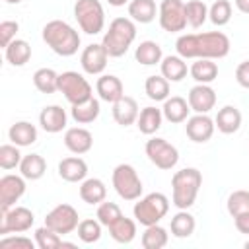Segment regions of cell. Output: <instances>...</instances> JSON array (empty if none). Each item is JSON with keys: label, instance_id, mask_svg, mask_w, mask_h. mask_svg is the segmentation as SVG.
<instances>
[{"label": "cell", "instance_id": "1", "mask_svg": "<svg viewBox=\"0 0 249 249\" xmlns=\"http://www.w3.org/2000/svg\"><path fill=\"white\" fill-rule=\"evenodd\" d=\"M230 39L222 31L208 33H185L175 41V51L179 56L187 58H224L230 53Z\"/></svg>", "mask_w": 249, "mask_h": 249}, {"label": "cell", "instance_id": "2", "mask_svg": "<svg viewBox=\"0 0 249 249\" xmlns=\"http://www.w3.org/2000/svg\"><path fill=\"white\" fill-rule=\"evenodd\" d=\"M43 41L58 56H72L80 47V33L62 19H51L43 27Z\"/></svg>", "mask_w": 249, "mask_h": 249}, {"label": "cell", "instance_id": "3", "mask_svg": "<svg viewBox=\"0 0 249 249\" xmlns=\"http://www.w3.org/2000/svg\"><path fill=\"white\" fill-rule=\"evenodd\" d=\"M136 39V23L130 18H115L109 23V29L103 33L101 45L105 47L109 58H119L123 56L130 45Z\"/></svg>", "mask_w": 249, "mask_h": 249}, {"label": "cell", "instance_id": "4", "mask_svg": "<svg viewBox=\"0 0 249 249\" xmlns=\"http://www.w3.org/2000/svg\"><path fill=\"white\" fill-rule=\"evenodd\" d=\"M200 185H202V175L196 167H185L175 171V175L171 177V189H173L171 204L179 210L191 208L196 200Z\"/></svg>", "mask_w": 249, "mask_h": 249}, {"label": "cell", "instance_id": "5", "mask_svg": "<svg viewBox=\"0 0 249 249\" xmlns=\"http://www.w3.org/2000/svg\"><path fill=\"white\" fill-rule=\"evenodd\" d=\"M167 212H169V198L163 193H150L138 198V202L132 208L136 222L142 224L144 228L152 224H160V220L165 218Z\"/></svg>", "mask_w": 249, "mask_h": 249}, {"label": "cell", "instance_id": "6", "mask_svg": "<svg viewBox=\"0 0 249 249\" xmlns=\"http://www.w3.org/2000/svg\"><path fill=\"white\" fill-rule=\"evenodd\" d=\"M74 18L80 29L88 35H97L105 27V10L99 0H76Z\"/></svg>", "mask_w": 249, "mask_h": 249}, {"label": "cell", "instance_id": "7", "mask_svg": "<svg viewBox=\"0 0 249 249\" xmlns=\"http://www.w3.org/2000/svg\"><path fill=\"white\" fill-rule=\"evenodd\" d=\"M113 187L123 200H138L142 195V181L130 163H119L113 169Z\"/></svg>", "mask_w": 249, "mask_h": 249}, {"label": "cell", "instance_id": "8", "mask_svg": "<svg viewBox=\"0 0 249 249\" xmlns=\"http://www.w3.org/2000/svg\"><path fill=\"white\" fill-rule=\"evenodd\" d=\"M58 91L66 97V101L70 105H78V103L93 97V89H91L89 82L74 70H66L58 76Z\"/></svg>", "mask_w": 249, "mask_h": 249}, {"label": "cell", "instance_id": "9", "mask_svg": "<svg viewBox=\"0 0 249 249\" xmlns=\"http://www.w3.org/2000/svg\"><path fill=\"white\" fill-rule=\"evenodd\" d=\"M158 19L163 31L167 33H179L183 31L187 23V14H185V2L181 0H161L158 8Z\"/></svg>", "mask_w": 249, "mask_h": 249}, {"label": "cell", "instance_id": "10", "mask_svg": "<svg viewBox=\"0 0 249 249\" xmlns=\"http://www.w3.org/2000/svg\"><path fill=\"white\" fill-rule=\"evenodd\" d=\"M144 150H146L148 160L156 167H160V169H173L177 165V161H179L177 148L173 144H169L165 138H158V136L150 138L146 142V148Z\"/></svg>", "mask_w": 249, "mask_h": 249}, {"label": "cell", "instance_id": "11", "mask_svg": "<svg viewBox=\"0 0 249 249\" xmlns=\"http://www.w3.org/2000/svg\"><path fill=\"white\" fill-rule=\"evenodd\" d=\"M78 224H80V216L72 204H56L45 218V226H49L60 235L72 233L74 230H78Z\"/></svg>", "mask_w": 249, "mask_h": 249}, {"label": "cell", "instance_id": "12", "mask_svg": "<svg viewBox=\"0 0 249 249\" xmlns=\"http://www.w3.org/2000/svg\"><path fill=\"white\" fill-rule=\"evenodd\" d=\"M35 224V214L25 208V206H12L6 212H2V224H0V233H23L31 230Z\"/></svg>", "mask_w": 249, "mask_h": 249}, {"label": "cell", "instance_id": "13", "mask_svg": "<svg viewBox=\"0 0 249 249\" xmlns=\"http://www.w3.org/2000/svg\"><path fill=\"white\" fill-rule=\"evenodd\" d=\"M25 193V177L23 175H4L0 179V212L12 208Z\"/></svg>", "mask_w": 249, "mask_h": 249}, {"label": "cell", "instance_id": "14", "mask_svg": "<svg viewBox=\"0 0 249 249\" xmlns=\"http://www.w3.org/2000/svg\"><path fill=\"white\" fill-rule=\"evenodd\" d=\"M107 60H109V54L105 51V47L101 43H91L88 45L84 51H82V56H80V64H82V70L89 76H97L105 70L107 66Z\"/></svg>", "mask_w": 249, "mask_h": 249}, {"label": "cell", "instance_id": "15", "mask_svg": "<svg viewBox=\"0 0 249 249\" xmlns=\"http://www.w3.org/2000/svg\"><path fill=\"white\" fill-rule=\"evenodd\" d=\"M214 128H216V123L206 115V113H196L193 117L187 119V124H185V132L187 136L196 142V144H202V142H208L214 134Z\"/></svg>", "mask_w": 249, "mask_h": 249}, {"label": "cell", "instance_id": "16", "mask_svg": "<svg viewBox=\"0 0 249 249\" xmlns=\"http://www.w3.org/2000/svg\"><path fill=\"white\" fill-rule=\"evenodd\" d=\"M189 107L195 113H208L216 105V91L210 88V84H196L189 89L187 95Z\"/></svg>", "mask_w": 249, "mask_h": 249}, {"label": "cell", "instance_id": "17", "mask_svg": "<svg viewBox=\"0 0 249 249\" xmlns=\"http://www.w3.org/2000/svg\"><path fill=\"white\" fill-rule=\"evenodd\" d=\"M66 121H68V115L60 105H47L39 113V124L49 134H56V132L64 130Z\"/></svg>", "mask_w": 249, "mask_h": 249}, {"label": "cell", "instance_id": "18", "mask_svg": "<svg viewBox=\"0 0 249 249\" xmlns=\"http://www.w3.org/2000/svg\"><path fill=\"white\" fill-rule=\"evenodd\" d=\"M64 146L76 154V156H82L86 152L91 150L93 146V136L88 128H82V126H72V128H66L64 132Z\"/></svg>", "mask_w": 249, "mask_h": 249}, {"label": "cell", "instance_id": "19", "mask_svg": "<svg viewBox=\"0 0 249 249\" xmlns=\"http://www.w3.org/2000/svg\"><path fill=\"white\" fill-rule=\"evenodd\" d=\"M95 89L99 93V99L107 101V103H115L124 95V86H123L121 78H117L115 74H101L97 78Z\"/></svg>", "mask_w": 249, "mask_h": 249}, {"label": "cell", "instance_id": "20", "mask_svg": "<svg viewBox=\"0 0 249 249\" xmlns=\"http://www.w3.org/2000/svg\"><path fill=\"white\" fill-rule=\"evenodd\" d=\"M138 115H140L138 103L130 95H123L119 101L113 103V119L121 126H130L132 123H136Z\"/></svg>", "mask_w": 249, "mask_h": 249}, {"label": "cell", "instance_id": "21", "mask_svg": "<svg viewBox=\"0 0 249 249\" xmlns=\"http://www.w3.org/2000/svg\"><path fill=\"white\" fill-rule=\"evenodd\" d=\"M58 175L68 183H82L88 175V163L78 156L64 158L58 163Z\"/></svg>", "mask_w": 249, "mask_h": 249}, {"label": "cell", "instance_id": "22", "mask_svg": "<svg viewBox=\"0 0 249 249\" xmlns=\"http://www.w3.org/2000/svg\"><path fill=\"white\" fill-rule=\"evenodd\" d=\"M189 101L179 97V95H173V97H167L163 101V107H161V113H163V119L177 124V123H185L189 119Z\"/></svg>", "mask_w": 249, "mask_h": 249}, {"label": "cell", "instance_id": "23", "mask_svg": "<svg viewBox=\"0 0 249 249\" xmlns=\"http://www.w3.org/2000/svg\"><path fill=\"white\" fill-rule=\"evenodd\" d=\"M214 123H216V128L222 134H233L241 126V113H239V109L235 105H224L218 111Z\"/></svg>", "mask_w": 249, "mask_h": 249}, {"label": "cell", "instance_id": "24", "mask_svg": "<svg viewBox=\"0 0 249 249\" xmlns=\"http://www.w3.org/2000/svg\"><path fill=\"white\" fill-rule=\"evenodd\" d=\"M8 138L12 144L23 148V146H31L37 142V126L31 124L29 121H18L10 126L8 130Z\"/></svg>", "mask_w": 249, "mask_h": 249}, {"label": "cell", "instance_id": "25", "mask_svg": "<svg viewBox=\"0 0 249 249\" xmlns=\"http://www.w3.org/2000/svg\"><path fill=\"white\" fill-rule=\"evenodd\" d=\"M161 121H163L161 109H158V107H154V105H148V107H144V109L140 111V115H138V119H136V126H138V130H140L142 134L152 136V134H156V132L160 130Z\"/></svg>", "mask_w": 249, "mask_h": 249}, {"label": "cell", "instance_id": "26", "mask_svg": "<svg viewBox=\"0 0 249 249\" xmlns=\"http://www.w3.org/2000/svg\"><path fill=\"white\" fill-rule=\"evenodd\" d=\"M160 70H161V76L165 80H169V82H181L189 72L185 58L179 56V54L163 56L161 62H160Z\"/></svg>", "mask_w": 249, "mask_h": 249}, {"label": "cell", "instance_id": "27", "mask_svg": "<svg viewBox=\"0 0 249 249\" xmlns=\"http://www.w3.org/2000/svg\"><path fill=\"white\" fill-rule=\"evenodd\" d=\"M107 196V187L101 179L97 177H89V179H84L82 185H80V198L86 202V204H101Z\"/></svg>", "mask_w": 249, "mask_h": 249}, {"label": "cell", "instance_id": "28", "mask_svg": "<svg viewBox=\"0 0 249 249\" xmlns=\"http://www.w3.org/2000/svg\"><path fill=\"white\" fill-rule=\"evenodd\" d=\"M189 74L196 84H212L218 78V64L212 58H196L191 64Z\"/></svg>", "mask_w": 249, "mask_h": 249}, {"label": "cell", "instance_id": "29", "mask_svg": "<svg viewBox=\"0 0 249 249\" xmlns=\"http://www.w3.org/2000/svg\"><path fill=\"white\" fill-rule=\"evenodd\" d=\"M99 111H101L99 99L89 97L88 101H82V103H78V105H72L70 115H72V119H74L78 124H89V123H93V121L99 117Z\"/></svg>", "mask_w": 249, "mask_h": 249}, {"label": "cell", "instance_id": "30", "mask_svg": "<svg viewBox=\"0 0 249 249\" xmlns=\"http://www.w3.org/2000/svg\"><path fill=\"white\" fill-rule=\"evenodd\" d=\"M47 171V161L41 154H27L21 158V163H19V173L29 179V181H37L45 175Z\"/></svg>", "mask_w": 249, "mask_h": 249}, {"label": "cell", "instance_id": "31", "mask_svg": "<svg viewBox=\"0 0 249 249\" xmlns=\"http://www.w3.org/2000/svg\"><path fill=\"white\" fill-rule=\"evenodd\" d=\"M158 8L154 0H130L128 2V16L136 23H150L156 19Z\"/></svg>", "mask_w": 249, "mask_h": 249}, {"label": "cell", "instance_id": "32", "mask_svg": "<svg viewBox=\"0 0 249 249\" xmlns=\"http://www.w3.org/2000/svg\"><path fill=\"white\" fill-rule=\"evenodd\" d=\"M4 54H6V60L12 66H23L31 58V47H29V43L25 39H14L4 49Z\"/></svg>", "mask_w": 249, "mask_h": 249}, {"label": "cell", "instance_id": "33", "mask_svg": "<svg viewBox=\"0 0 249 249\" xmlns=\"http://www.w3.org/2000/svg\"><path fill=\"white\" fill-rule=\"evenodd\" d=\"M171 235L173 237H179V239H185V237H191L195 228H196V222H195V216L187 210H179L173 218H171Z\"/></svg>", "mask_w": 249, "mask_h": 249}, {"label": "cell", "instance_id": "34", "mask_svg": "<svg viewBox=\"0 0 249 249\" xmlns=\"http://www.w3.org/2000/svg\"><path fill=\"white\" fill-rule=\"evenodd\" d=\"M109 233L117 243H130L136 237V222L123 214L115 224L109 226Z\"/></svg>", "mask_w": 249, "mask_h": 249}, {"label": "cell", "instance_id": "35", "mask_svg": "<svg viewBox=\"0 0 249 249\" xmlns=\"http://www.w3.org/2000/svg\"><path fill=\"white\" fill-rule=\"evenodd\" d=\"M134 58H136V62H140L144 66H154V64L161 62L163 53L156 41H142L134 51Z\"/></svg>", "mask_w": 249, "mask_h": 249}, {"label": "cell", "instance_id": "36", "mask_svg": "<svg viewBox=\"0 0 249 249\" xmlns=\"http://www.w3.org/2000/svg\"><path fill=\"white\" fill-rule=\"evenodd\" d=\"M35 243L39 249H56V247H76L74 243L62 241L60 233H56L54 230H51L49 226L37 228L35 230Z\"/></svg>", "mask_w": 249, "mask_h": 249}, {"label": "cell", "instance_id": "37", "mask_svg": "<svg viewBox=\"0 0 249 249\" xmlns=\"http://www.w3.org/2000/svg\"><path fill=\"white\" fill-rule=\"evenodd\" d=\"M167 241H169V233L165 228H161L160 224L146 226V230L142 233V247L144 249H161L167 245Z\"/></svg>", "mask_w": 249, "mask_h": 249}, {"label": "cell", "instance_id": "38", "mask_svg": "<svg viewBox=\"0 0 249 249\" xmlns=\"http://www.w3.org/2000/svg\"><path fill=\"white\" fill-rule=\"evenodd\" d=\"M58 76L53 68H39L33 74V84L41 93H54L58 91Z\"/></svg>", "mask_w": 249, "mask_h": 249}, {"label": "cell", "instance_id": "39", "mask_svg": "<svg viewBox=\"0 0 249 249\" xmlns=\"http://www.w3.org/2000/svg\"><path fill=\"white\" fill-rule=\"evenodd\" d=\"M144 91L152 101H165L169 97V80L163 76H148L144 84Z\"/></svg>", "mask_w": 249, "mask_h": 249}, {"label": "cell", "instance_id": "40", "mask_svg": "<svg viewBox=\"0 0 249 249\" xmlns=\"http://www.w3.org/2000/svg\"><path fill=\"white\" fill-rule=\"evenodd\" d=\"M185 14H187V23L191 27H202V23L208 19V6L202 0H189L185 4Z\"/></svg>", "mask_w": 249, "mask_h": 249}, {"label": "cell", "instance_id": "41", "mask_svg": "<svg viewBox=\"0 0 249 249\" xmlns=\"http://www.w3.org/2000/svg\"><path fill=\"white\" fill-rule=\"evenodd\" d=\"M101 222L93 220V218H86L78 224V237L84 243H95L101 237Z\"/></svg>", "mask_w": 249, "mask_h": 249}, {"label": "cell", "instance_id": "42", "mask_svg": "<svg viewBox=\"0 0 249 249\" xmlns=\"http://www.w3.org/2000/svg\"><path fill=\"white\" fill-rule=\"evenodd\" d=\"M208 19L218 27L230 23V19H231V4L228 0H216L208 8Z\"/></svg>", "mask_w": 249, "mask_h": 249}, {"label": "cell", "instance_id": "43", "mask_svg": "<svg viewBox=\"0 0 249 249\" xmlns=\"http://www.w3.org/2000/svg\"><path fill=\"white\" fill-rule=\"evenodd\" d=\"M228 212L231 218L239 216V214H249V191H233L228 196Z\"/></svg>", "mask_w": 249, "mask_h": 249}, {"label": "cell", "instance_id": "44", "mask_svg": "<svg viewBox=\"0 0 249 249\" xmlns=\"http://www.w3.org/2000/svg\"><path fill=\"white\" fill-rule=\"evenodd\" d=\"M21 152H19V146L16 144H2L0 146V167L2 169H14V167H19L21 163Z\"/></svg>", "mask_w": 249, "mask_h": 249}, {"label": "cell", "instance_id": "45", "mask_svg": "<svg viewBox=\"0 0 249 249\" xmlns=\"http://www.w3.org/2000/svg\"><path fill=\"white\" fill-rule=\"evenodd\" d=\"M123 216V210L119 208V204H115V202H101L99 206H97V220L105 226V228H109L111 224H115L119 218Z\"/></svg>", "mask_w": 249, "mask_h": 249}, {"label": "cell", "instance_id": "46", "mask_svg": "<svg viewBox=\"0 0 249 249\" xmlns=\"http://www.w3.org/2000/svg\"><path fill=\"white\" fill-rule=\"evenodd\" d=\"M18 31H19V23L18 21H2L0 23V45L6 49L16 39Z\"/></svg>", "mask_w": 249, "mask_h": 249}, {"label": "cell", "instance_id": "47", "mask_svg": "<svg viewBox=\"0 0 249 249\" xmlns=\"http://www.w3.org/2000/svg\"><path fill=\"white\" fill-rule=\"evenodd\" d=\"M37 243L31 241L29 237L23 235H16V237H2L0 239V247H19V249H33Z\"/></svg>", "mask_w": 249, "mask_h": 249}, {"label": "cell", "instance_id": "48", "mask_svg": "<svg viewBox=\"0 0 249 249\" xmlns=\"http://www.w3.org/2000/svg\"><path fill=\"white\" fill-rule=\"evenodd\" d=\"M235 80H237V84L241 88L249 89V60H243V62L237 64V68H235Z\"/></svg>", "mask_w": 249, "mask_h": 249}, {"label": "cell", "instance_id": "49", "mask_svg": "<svg viewBox=\"0 0 249 249\" xmlns=\"http://www.w3.org/2000/svg\"><path fill=\"white\" fill-rule=\"evenodd\" d=\"M233 224H235V230L239 233H245L249 235V214H239L233 218Z\"/></svg>", "mask_w": 249, "mask_h": 249}, {"label": "cell", "instance_id": "50", "mask_svg": "<svg viewBox=\"0 0 249 249\" xmlns=\"http://www.w3.org/2000/svg\"><path fill=\"white\" fill-rule=\"evenodd\" d=\"M233 2L241 14H249V0H233Z\"/></svg>", "mask_w": 249, "mask_h": 249}, {"label": "cell", "instance_id": "51", "mask_svg": "<svg viewBox=\"0 0 249 249\" xmlns=\"http://www.w3.org/2000/svg\"><path fill=\"white\" fill-rule=\"evenodd\" d=\"M107 2H109L111 6H117V8H119V6H124L126 2H130V0H107Z\"/></svg>", "mask_w": 249, "mask_h": 249}, {"label": "cell", "instance_id": "52", "mask_svg": "<svg viewBox=\"0 0 249 249\" xmlns=\"http://www.w3.org/2000/svg\"><path fill=\"white\" fill-rule=\"evenodd\" d=\"M4 2H8V4H19L21 0H4Z\"/></svg>", "mask_w": 249, "mask_h": 249}, {"label": "cell", "instance_id": "53", "mask_svg": "<svg viewBox=\"0 0 249 249\" xmlns=\"http://www.w3.org/2000/svg\"><path fill=\"white\" fill-rule=\"evenodd\" d=\"M243 247H245V249H249V239L245 241V245H243Z\"/></svg>", "mask_w": 249, "mask_h": 249}]
</instances>
